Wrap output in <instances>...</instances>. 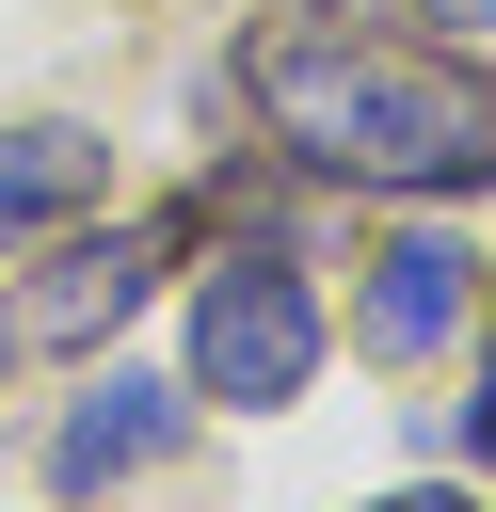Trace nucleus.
<instances>
[{
    "instance_id": "7ed1b4c3",
    "label": "nucleus",
    "mask_w": 496,
    "mask_h": 512,
    "mask_svg": "<svg viewBox=\"0 0 496 512\" xmlns=\"http://www.w3.org/2000/svg\"><path fill=\"white\" fill-rule=\"evenodd\" d=\"M464 240H432V224H400L384 256H368V288H352V336L384 352V368H416V352H448V320H464Z\"/></svg>"
},
{
    "instance_id": "20e7f679",
    "label": "nucleus",
    "mask_w": 496,
    "mask_h": 512,
    "mask_svg": "<svg viewBox=\"0 0 496 512\" xmlns=\"http://www.w3.org/2000/svg\"><path fill=\"white\" fill-rule=\"evenodd\" d=\"M176 416H192V400H176L160 368H112V384H96V400H80L64 432H48V480H64V496H96V480L160 464V448H176Z\"/></svg>"
},
{
    "instance_id": "39448f33",
    "label": "nucleus",
    "mask_w": 496,
    "mask_h": 512,
    "mask_svg": "<svg viewBox=\"0 0 496 512\" xmlns=\"http://www.w3.org/2000/svg\"><path fill=\"white\" fill-rule=\"evenodd\" d=\"M96 176H112V144H96V128H0V240L80 224V208H96Z\"/></svg>"
},
{
    "instance_id": "1a4fd4ad",
    "label": "nucleus",
    "mask_w": 496,
    "mask_h": 512,
    "mask_svg": "<svg viewBox=\"0 0 496 512\" xmlns=\"http://www.w3.org/2000/svg\"><path fill=\"white\" fill-rule=\"evenodd\" d=\"M0 368H16V304H0Z\"/></svg>"
},
{
    "instance_id": "f03ea898",
    "label": "nucleus",
    "mask_w": 496,
    "mask_h": 512,
    "mask_svg": "<svg viewBox=\"0 0 496 512\" xmlns=\"http://www.w3.org/2000/svg\"><path fill=\"white\" fill-rule=\"evenodd\" d=\"M304 368H320V304H304V272H288V256H224V272L192 288V400L272 416V400H304Z\"/></svg>"
},
{
    "instance_id": "6e6552de",
    "label": "nucleus",
    "mask_w": 496,
    "mask_h": 512,
    "mask_svg": "<svg viewBox=\"0 0 496 512\" xmlns=\"http://www.w3.org/2000/svg\"><path fill=\"white\" fill-rule=\"evenodd\" d=\"M416 16H496V0H416Z\"/></svg>"
},
{
    "instance_id": "423d86ee",
    "label": "nucleus",
    "mask_w": 496,
    "mask_h": 512,
    "mask_svg": "<svg viewBox=\"0 0 496 512\" xmlns=\"http://www.w3.org/2000/svg\"><path fill=\"white\" fill-rule=\"evenodd\" d=\"M144 272H160V240H64V272L16 304V336H64V352H80V336H112V320L144 304Z\"/></svg>"
},
{
    "instance_id": "f257e3e1",
    "label": "nucleus",
    "mask_w": 496,
    "mask_h": 512,
    "mask_svg": "<svg viewBox=\"0 0 496 512\" xmlns=\"http://www.w3.org/2000/svg\"><path fill=\"white\" fill-rule=\"evenodd\" d=\"M256 112L320 176H400V192H480L496 176V64L400 48V32H256Z\"/></svg>"
},
{
    "instance_id": "0eeeda50",
    "label": "nucleus",
    "mask_w": 496,
    "mask_h": 512,
    "mask_svg": "<svg viewBox=\"0 0 496 512\" xmlns=\"http://www.w3.org/2000/svg\"><path fill=\"white\" fill-rule=\"evenodd\" d=\"M384 512H480V496H384Z\"/></svg>"
}]
</instances>
